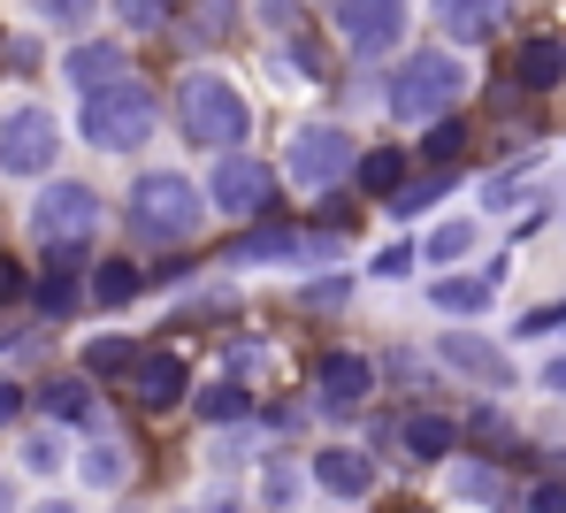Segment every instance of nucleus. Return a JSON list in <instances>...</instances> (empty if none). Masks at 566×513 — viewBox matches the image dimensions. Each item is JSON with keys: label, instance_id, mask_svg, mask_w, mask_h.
Here are the masks:
<instances>
[{"label": "nucleus", "instance_id": "nucleus-1", "mask_svg": "<svg viewBox=\"0 0 566 513\" xmlns=\"http://www.w3.org/2000/svg\"><path fill=\"white\" fill-rule=\"evenodd\" d=\"M207 192L177 177V169H146L138 185H130V200H123V222H130V238L138 245H185L199 238V222H207Z\"/></svg>", "mask_w": 566, "mask_h": 513}, {"label": "nucleus", "instance_id": "nucleus-2", "mask_svg": "<svg viewBox=\"0 0 566 513\" xmlns=\"http://www.w3.org/2000/svg\"><path fill=\"white\" fill-rule=\"evenodd\" d=\"M177 123H185L191 146H214V154H238L245 130H253V101L222 77V70H191L177 85Z\"/></svg>", "mask_w": 566, "mask_h": 513}, {"label": "nucleus", "instance_id": "nucleus-3", "mask_svg": "<svg viewBox=\"0 0 566 513\" xmlns=\"http://www.w3.org/2000/svg\"><path fill=\"white\" fill-rule=\"evenodd\" d=\"M468 93V70H460V54H444V46H421V54H406L398 70H390V85H382V101L398 123H444L452 107Z\"/></svg>", "mask_w": 566, "mask_h": 513}, {"label": "nucleus", "instance_id": "nucleus-4", "mask_svg": "<svg viewBox=\"0 0 566 513\" xmlns=\"http://www.w3.org/2000/svg\"><path fill=\"white\" fill-rule=\"evenodd\" d=\"M154 123H161V101H154V85L130 77V70H123L115 85L85 93V107H77V130L93 138L99 154H130V146H146Z\"/></svg>", "mask_w": 566, "mask_h": 513}, {"label": "nucleus", "instance_id": "nucleus-5", "mask_svg": "<svg viewBox=\"0 0 566 513\" xmlns=\"http://www.w3.org/2000/svg\"><path fill=\"white\" fill-rule=\"evenodd\" d=\"M353 169H360L353 130H337V123H306V130H291L283 177H291L298 192H329V185H337V177H353Z\"/></svg>", "mask_w": 566, "mask_h": 513}, {"label": "nucleus", "instance_id": "nucleus-6", "mask_svg": "<svg viewBox=\"0 0 566 513\" xmlns=\"http://www.w3.org/2000/svg\"><path fill=\"white\" fill-rule=\"evenodd\" d=\"M207 200L214 214H238V222H269L276 214V169L253 161V154H222L214 177H207Z\"/></svg>", "mask_w": 566, "mask_h": 513}, {"label": "nucleus", "instance_id": "nucleus-7", "mask_svg": "<svg viewBox=\"0 0 566 513\" xmlns=\"http://www.w3.org/2000/svg\"><path fill=\"white\" fill-rule=\"evenodd\" d=\"M62 154V123L46 107H8L0 115V169L8 177H46Z\"/></svg>", "mask_w": 566, "mask_h": 513}, {"label": "nucleus", "instance_id": "nucleus-8", "mask_svg": "<svg viewBox=\"0 0 566 513\" xmlns=\"http://www.w3.org/2000/svg\"><path fill=\"white\" fill-rule=\"evenodd\" d=\"M31 230H39V245H85L99 230V192L93 185H46L31 207Z\"/></svg>", "mask_w": 566, "mask_h": 513}, {"label": "nucleus", "instance_id": "nucleus-9", "mask_svg": "<svg viewBox=\"0 0 566 513\" xmlns=\"http://www.w3.org/2000/svg\"><path fill=\"white\" fill-rule=\"evenodd\" d=\"M337 39H345V54H360V62L390 54V46L406 39V0H337Z\"/></svg>", "mask_w": 566, "mask_h": 513}, {"label": "nucleus", "instance_id": "nucleus-10", "mask_svg": "<svg viewBox=\"0 0 566 513\" xmlns=\"http://www.w3.org/2000/svg\"><path fill=\"white\" fill-rule=\"evenodd\" d=\"M437 368H452L468 384H490V391H513V360L482 329H437Z\"/></svg>", "mask_w": 566, "mask_h": 513}, {"label": "nucleus", "instance_id": "nucleus-11", "mask_svg": "<svg viewBox=\"0 0 566 513\" xmlns=\"http://www.w3.org/2000/svg\"><path fill=\"white\" fill-rule=\"evenodd\" d=\"M337 253V238H306V230H276V222H261V230H245L238 245H230V269H269V261H329Z\"/></svg>", "mask_w": 566, "mask_h": 513}, {"label": "nucleus", "instance_id": "nucleus-12", "mask_svg": "<svg viewBox=\"0 0 566 513\" xmlns=\"http://www.w3.org/2000/svg\"><path fill=\"white\" fill-rule=\"evenodd\" d=\"M306 475H314L329 499H345V506L376 491V460H368L360 444H314V452H306Z\"/></svg>", "mask_w": 566, "mask_h": 513}, {"label": "nucleus", "instance_id": "nucleus-13", "mask_svg": "<svg viewBox=\"0 0 566 513\" xmlns=\"http://www.w3.org/2000/svg\"><path fill=\"white\" fill-rule=\"evenodd\" d=\"M314 391H322V407H329V413H353L368 391H376V360L337 345V353H322V360H314Z\"/></svg>", "mask_w": 566, "mask_h": 513}, {"label": "nucleus", "instance_id": "nucleus-14", "mask_svg": "<svg viewBox=\"0 0 566 513\" xmlns=\"http://www.w3.org/2000/svg\"><path fill=\"white\" fill-rule=\"evenodd\" d=\"M185 391H191V368L177 360V353H146V360L130 368V399H138L146 413L185 407Z\"/></svg>", "mask_w": 566, "mask_h": 513}, {"label": "nucleus", "instance_id": "nucleus-15", "mask_svg": "<svg viewBox=\"0 0 566 513\" xmlns=\"http://www.w3.org/2000/svg\"><path fill=\"white\" fill-rule=\"evenodd\" d=\"M93 284H85V245H46V276H39V307L46 314H77Z\"/></svg>", "mask_w": 566, "mask_h": 513}, {"label": "nucleus", "instance_id": "nucleus-16", "mask_svg": "<svg viewBox=\"0 0 566 513\" xmlns=\"http://www.w3.org/2000/svg\"><path fill=\"white\" fill-rule=\"evenodd\" d=\"M505 8H513V0H429V15H437V31H444L452 46H482V39L505 23Z\"/></svg>", "mask_w": 566, "mask_h": 513}, {"label": "nucleus", "instance_id": "nucleus-17", "mask_svg": "<svg viewBox=\"0 0 566 513\" xmlns=\"http://www.w3.org/2000/svg\"><path fill=\"white\" fill-rule=\"evenodd\" d=\"M398 452H406V460H452V452H460V421L437 413V407H413L398 421Z\"/></svg>", "mask_w": 566, "mask_h": 513}, {"label": "nucleus", "instance_id": "nucleus-18", "mask_svg": "<svg viewBox=\"0 0 566 513\" xmlns=\"http://www.w3.org/2000/svg\"><path fill=\"white\" fill-rule=\"evenodd\" d=\"M497 284H505V261H490V269H474V276H437V284H429V307L482 314L490 300H497Z\"/></svg>", "mask_w": 566, "mask_h": 513}, {"label": "nucleus", "instance_id": "nucleus-19", "mask_svg": "<svg viewBox=\"0 0 566 513\" xmlns=\"http://www.w3.org/2000/svg\"><path fill=\"white\" fill-rule=\"evenodd\" d=\"M513 85H521V93H559L566 85V39H521Z\"/></svg>", "mask_w": 566, "mask_h": 513}, {"label": "nucleus", "instance_id": "nucleus-20", "mask_svg": "<svg viewBox=\"0 0 566 513\" xmlns=\"http://www.w3.org/2000/svg\"><path fill=\"white\" fill-rule=\"evenodd\" d=\"M253 391L238 384V376H222V384H207V391H191V413L207 421V429H238V421H253Z\"/></svg>", "mask_w": 566, "mask_h": 513}, {"label": "nucleus", "instance_id": "nucleus-21", "mask_svg": "<svg viewBox=\"0 0 566 513\" xmlns=\"http://www.w3.org/2000/svg\"><path fill=\"white\" fill-rule=\"evenodd\" d=\"M306 483H314V475H306L298 460H283V452H269V460H261V506H269V513H291Z\"/></svg>", "mask_w": 566, "mask_h": 513}, {"label": "nucleus", "instance_id": "nucleus-22", "mask_svg": "<svg viewBox=\"0 0 566 513\" xmlns=\"http://www.w3.org/2000/svg\"><path fill=\"white\" fill-rule=\"evenodd\" d=\"M115 77H123V46L99 39V46H77V54H70V85L99 93V85H115Z\"/></svg>", "mask_w": 566, "mask_h": 513}, {"label": "nucleus", "instance_id": "nucleus-23", "mask_svg": "<svg viewBox=\"0 0 566 513\" xmlns=\"http://www.w3.org/2000/svg\"><path fill=\"white\" fill-rule=\"evenodd\" d=\"M353 177H360L376 200H398V192H406V154H398V146H376V154H360Z\"/></svg>", "mask_w": 566, "mask_h": 513}, {"label": "nucleus", "instance_id": "nucleus-24", "mask_svg": "<svg viewBox=\"0 0 566 513\" xmlns=\"http://www.w3.org/2000/svg\"><path fill=\"white\" fill-rule=\"evenodd\" d=\"M474 245H482V230H474L468 214H460V222H437V230H429V238H421V253H429V261H437V269H452V261H468Z\"/></svg>", "mask_w": 566, "mask_h": 513}, {"label": "nucleus", "instance_id": "nucleus-25", "mask_svg": "<svg viewBox=\"0 0 566 513\" xmlns=\"http://www.w3.org/2000/svg\"><path fill=\"white\" fill-rule=\"evenodd\" d=\"M444 483H452L460 499H490V506H505V475L482 468V460H444Z\"/></svg>", "mask_w": 566, "mask_h": 513}, {"label": "nucleus", "instance_id": "nucleus-26", "mask_svg": "<svg viewBox=\"0 0 566 513\" xmlns=\"http://www.w3.org/2000/svg\"><path fill=\"white\" fill-rule=\"evenodd\" d=\"M444 192H452V169H429L421 185H406L398 200H382V214H390V222H413V214H429V207L444 200Z\"/></svg>", "mask_w": 566, "mask_h": 513}, {"label": "nucleus", "instance_id": "nucleus-27", "mask_svg": "<svg viewBox=\"0 0 566 513\" xmlns=\"http://www.w3.org/2000/svg\"><path fill=\"white\" fill-rule=\"evenodd\" d=\"M138 292H146V276H138L130 261H99V269H93V300H99V307H130Z\"/></svg>", "mask_w": 566, "mask_h": 513}, {"label": "nucleus", "instance_id": "nucleus-28", "mask_svg": "<svg viewBox=\"0 0 566 513\" xmlns=\"http://www.w3.org/2000/svg\"><path fill=\"white\" fill-rule=\"evenodd\" d=\"M146 353H130V337H93L85 345V376H130Z\"/></svg>", "mask_w": 566, "mask_h": 513}, {"label": "nucleus", "instance_id": "nucleus-29", "mask_svg": "<svg viewBox=\"0 0 566 513\" xmlns=\"http://www.w3.org/2000/svg\"><path fill=\"white\" fill-rule=\"evenodd\" d=\"M39 407L54 413V421H70V429H85V421H93V391H85V384H46Z\"/></svg>", "mask_w": 566, "mask_h": 513}, {"label": "nucleus", "instance_id": "nucleus-30", "mask_svg": "<svg viewBox=\"0 0 566 513\" xmlns=\"http://www.w3.org/2000/svg\"><path fill=\"white\" fill-rule=\"evenodd\" d=\"M77 468H85V483H93V491H115L130 460H123V444H107V437H99V444H85V460H77Z\"/></svg>", "mask_w": 566, "mask_h": 513}, {"label": "nucleus", "instance_id": "nucleus-31", "mask_svg": "<svg viewBox=\"0 0 566 513\" xmlns=\"http://www.w3.org/2000/svg\"><path fill=\"white\" fill-rule=\"evenodd\" d=\"M421 154H429L437 169H452V161L468 154V123H460V115H444V123H429V146H421Z\"/></svg>", "mask_w": 566, "mask_h": 513}, {"label": "nucleus", "instance_id": "nucleus-32", "mask_svg": "<svg viewBox=\"0 0 566 513\" xmlns=\"http://www.w3.org/2000/svg\"><path fill=\"white\" fill-rule=\"evenodd\" d=\"M62 460H70V452H62V437H54V429L23 437V475H62Z\"/></svg>", "mask_w": 566, "mask_h": 513}, {"label": "nucleus", "instance_id": "nucleus-33", "mask_svg": "<svg viewBox=\"0 0 566 513\" xmlns=\"http://www.w3.org/2000/svg\"><path fill=\"white\" fill-rule=\"evenodd\" d=\"M115 15H123L130 31H161V23L177 15V0H115Z\"/></svg>", "mask_w": 566, "mask_h": 513}, {"label": "nucleus", "instance_id": "nucleus-34", "mask_svg": "<svg viewBox=\"0 0 566 513\" xmlns=\"http://www.w3.org/2000/svg\"><path fill=\"white\" fill-rule=\"evenodd\" d=\"M191 39H199V46L230 39V0H199V23H191Z\"/></svg>", "mask_w": 566, "mask_h": 513}, {"label": "nucleus", "instance_id": "nucleus-35", "mask_svg": "<svg viewBox=\"0 0 566 513\" xmlns=\"http://www.w3.org/2000/svg\"><path fill=\"white\" fill-rule=\"evenodd\" d=\"M93 8H99V0H39V15H46V23H62V31L93 23Z\"/></svg>", "mask_w": 566, "mask_h": 513}, {"label": "nucleus", "instance_id": "nucleus-36", "mask_svg": "<svg viewBox=\"0 0 566 513\" xmlns=\"http://www.w3.org/2000/svg\"><path fill=\"white\" fill-rule=\"evenodd\" d=\"M298 300H306V307H345L353 284H345V276H322V284H298Z\"/></svg>", "mask_w": 566, "mask_h": 513}, {"label": "nucleus", "instance_id": "nucleus-37", "mask_svg": "<svg viewBox=\"0 0 566 513\" xmlns=\"http://www.w3.org/2000/svg\"><path fill=\"white\" fill-rule=\"evenodd\" d=\"M398 276H413V245H382L376 253V284H398Z\"/></svg>", "mask_w": 566, "mask_h": 513}, {"label": "nucleus", "instance_id": "nucleus-38", "mask_svg": "<svg viewBox=\"0 0 566 513\" xmlns=\"http://www.w3.org/2000/svg\"><path fill=\"white\" fill-rule=\"evenodd\" d=\"M39 284L23 276V261H0V307H15V300H31Z\"/></svg>", "mask_w": 566, "mask_h": 513}, {"label": "nucleus", "instance_id": "nucleus-39", "mask_svg": "<svg viewBox=\"0 0 566 513\" xmlns=\"http://www.w3.org/2000/svg\"><path fill=\"white\" fill-rule=\"evenodd\" d=\"M521 506H528V513H566V483H559V475H552V483H536Z\"/></svg>", "mask_w": 566, "mask_h": 513}, {"label": "nucleus", "instance_id": "nucleus-40", "mask_svg": "<svg viewBox=\"0 0 566 513\" xmlns=\"http://www.w3.org/2000/svg\"><path fill=\"white\" fill-rule=\"evenodd\" d=\"M261 15H269V31H291L298 23V0H261Z\"/></svg>", "mask_w": 566, "mask_h": 513}, {"label": "nucleus", "instance_id": "nucleus-41", "mask_svg": "<svg viewBox=\"0 0 566 513\" xmlns=\"http://www.w3.org/2000/svg\"><path fill=\"white\" fill-rule=\"evenodd\" d=\"M23 421V384H0V429Z\"/></svg>", "mask_w": 566, "mask_h": 513}, {"label": "nucleus", "instance_id": "nucleus-42", "mask_svg": "<svg viewBox=\"0 0 566 513\" xmlns=\"http://www.w3.org/2000/svg\"><path fill=\"white\" fill-rule=\"evenodd\" d=\"M474 437H490V444H497V437H505V413L482 407V413H474Z\"/></svg>", "mask_w": 566, "mask_h": 513}, {"label": "nucleus", "instance_id": "nucleus-43", "mask_svg": "<svg viewBox=\"0 0 566 513\" xmlns=\"http://www.w3.org/2000/svg\"><path fill=\"white\" fill-rule=\"evenodd\" d=\"M544 391H566V353L552 360V368H544Z\"/></svg>", "mask_w": 566, "mask_h": 513}, {"label": "nucleus", "instance_id": "nucleus-44", "mask_svg": "<svg viewBox=\"0 0 566 513\" xmlns=\"http://www.w3.org/2000/svg\"><path fill=\"white\" fill-rule=\"evenodd\" d=\"M0 513H15V483L8 475H0Z\"/></svg>", "mask_w": 566, "mask_h": 513}, {"label": "nucleus", "instance_id": "nucleus-45", "mask_svg": "<svg viewBox=\"0 0 566 513\" xmlns=\"http://www.w3.org/2000/svg\"><path fill=\"white\" fill-rule=\"evenodd\" d=\"M39 513H77V506H70V499H46V506H39Z\"/></svg>", "mask_w": 566, "mask_h": 513}, {"label": "nucleus", "instance_id": "nucleus-46", "mask_svg": "<svg viewBox=\"0 0 566 513\" xmlns=\"http://www.w3.org/2000/svg\"><path fill=\"white\" fill-rule=\"evenodd\" d=\"M177 513H207V506H177Z\"/></svg>", "mask_w": 566, "mask_h": 513}]
</instances>
